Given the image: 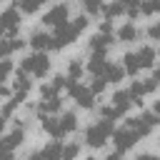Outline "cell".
<instances>
[{"label": "cell", "mask_w": 160, "mask_h": 160, "mask_svg": "<svg viewBox=\"0 0 160 160\" xmlns=\"http://www.w3.org/2000/svg\"><path fill=\"white\" fill-rule=\"evenodd\" d=\"M102 15H105V20H115V18H120V15H125V2H120V0H115V2H108V5H102Z\"/></svg>", "instance_id": "cell-22"}, {"label": "cell", "mask_w": 160, "mask_h": 160, "mask_svg": "<svg viewBox=\"0 0 160 160\" xmlns=\"http://www.w3.org/2000/svg\"><path fill=\"white\" fill-rule=\"evenodd\" d=\"M105 65H108V52H92L90 60H88V70H90L92 78H100Z\"/></svg>", "instance_id": "cell-13"}, {"label": "cell", "mask_w": 160, "mask_h": 160, "mask_svg": "<svg viewBox=\"0 0 160 160\" xmlns=\"http://www.w3.org/2000/svg\"><path fill=\"white\" fill-rule=\"evenodd\" d=\"M12 75V60H0V82Z\"/></svg>", "instance_id": "cell-30"}, {"label": "cell", "mask_w": 160, "mask_h": 160, "mask_svg": "<svg viewBox=\"0 0 160 160\" xmlns=\"http://www.w3.org/2000/svg\"><path fill=\"white\" fill-rule=\"evenodd\" d=\"M120 68H122V72H125V75H138V72H140L138 55H135V52H125V55H122V65H120Z\"/></svg>", "instance_id": "cell-23"}, {"label": "cell", "mask_w": 160, "mask_h": 160, "mask_svg": "<svg viewBox=\"0 0 160 160\" xmlns=\"http://www.w3.org/2000/svg\"><path fill=\"white\" fill-rule=\"evenodd\" d=\"M22 45H25V40H20V38H0V60H8Z\"/></svg>", "instance_id": "cell-14"}, {"label": "cell", "mask_w": 160, "mask_h": 160, "mask_svg": "<svg viewBox=\"0 0 160 160\" xmlns=\"http://www.w3.org/2000/svg\"><path fill=\"white\" fill-rule=\"evenodd\" d=\"M68 20H70V5H65V2H55L52 8H48L42 12V22L50 28H60Z\"/></svg>", "instance_id": "cell-5"}, {"label": "cell", "mask_w": 160, "mask_h": 160, "mask_svg": "<svg viewBox=\"0 0 160 160\" xmlns=\"http://www.w3.org/2000/svg\"><path fill=\"white\" fill-rule=\"evenodd\" d=\"M148 35H150V40H158V38H160V22H152V25L148 28Z\"/></svg>", "instance_id": "cell-33"}, {"label": "cell", "mask_w": 160, "mask_h": 160, "mask_svg": "<svg viewBox=\"0 0 160 160\" xmlns=\"http://www.w3.org/2000/svg\"><path fill=\"white\" fill-rule=\"evenodd\" d=\"M110 105H112L120 115H125V112L130 110V105H132V102H130L128 90H115V92H112V98H110Z\"/></svg>", "instance_id": "cell-16"}, {"label": "cell", "mask_w": 160, "mask_h": 160, "mask_svg": "<svg viewBox=\"0 0 160 160\" xmlns=\"http://www.w3.org/2000/svg\"><path fill=\"white\" fill-rule=\"evenodd\" d=\"M78 155H80V145H78V142L62 145V160H75Z\"/></svg>", "instance_id": "cell-27"}, {"label": "cell", "mask_w": 160, "mask_h": 160, "mask_svg": "<svg viewBox=\"0 0 160 160\" xmlns=\"http://www.w3.org/2000/svg\"><path fill=\"white\" fill-rule=\"evenodd\" d=\"M18 12H38L42 8V0H20V2H12Z\"/></svg>", "instance_id": "cell-25"}, {"label": "cell", "mask_w": 160, "mask_h": 160, "mask_svg": "<svg viewBox=\"0 0 160 160\" xmlns=\"http://www.w3.org/2000/svg\"><path fill=\"white\" fill-rule=\"evenodd\" d=\"M82 10H85L82 15H88V18H90V15H100V12H102V2H100V0H85V2H82Z\"/></svg>", "instance_id": "cell-26"}, {"label": "cell", "mask_w": 160, "mask_h": 160, "mask_svg": "<svg viewBox=\"0 0 160 160\" xmlns=\"http://www.w3.org/2000/svg\"><path fill=\"white\" fill-rule=\"evenodd\" d=\"M20 72L32 75V78H45V75L50 72V58H48L45 52H32V55L22 58Z\"/></svg>", "instance_id": "cell-1"}, {"label": "cell", "mask_w": 160, "mask_h": 160, "mask_svg": "<svg viewBox=\"0 0 160 160\" xmlns=\"http://www.w3.org/2000/svg\"><path fill=\"white\" fill-rule=\"evenodd\" d=\"M60 105H62V98L55 95V98H45V100H40V102L35 105V110H38L40 115H55V112L60 110Z\"/></svg>", "instance_id": "cell-17"}, {"label": "cell", "mask_w": 160, "mask_h": 160, "mask_svg": "<svg viewBox=\"0 0 160 160\" xmlns=\"http://www.w3.org/2000/svg\"><path fill=\"white\" fill-rule=\"evenodd\" d=\"M135 160H158V155H152V152H140Z\"/></svg>", "instance_id": "cell-34"}, {"label": "cell", "mask_w": 160, "mask_h": 160, "mask_svg": "<svg viewBox=\"0 0 160 160\" xmlns=\"http://www.w3.org/2000/svg\"><path fill=\"white\" fill-rule=\"evenodd\" d=\"M88 22H90V18H88V15H82V12H80L78 18H72V20H70V25H72L78 32H82V30L88 28Z\"/></svg>", "instance_id": "cell-28"}, {"label": "cell", "mask_w": 160, "mask_h": 160, "mask_svg": "<svg viewBox=\"0 0 160 160\" xmlns=\"http://www.w3.org/2000/svg\"><path fill=\"white\" fill-rule=\"evenodd\" d=\"M115 42V35H102V32H95L90 38V50L92 52H108V48Z\"/></svg>", "instance_id": "cell-15"}, {"label": "cell", "mask_w": 160, "mask_h": 160, "mask_svg": "<svg viewBox=\"0 0 160 160\" xmlns=\"http://www.w3.org/2000/svg\"><path fill=\"white\" fill-rule=\"evenodd\" d=\"M78 35H80V32H78V30L70 25V20H68L65 25L55 28V32L50 35V38H52V48H55V50H60V48H68V45H72V42L78 40Z\"/></svg>", "instance_id": "cell-6"}, {"label": "cell", "mask_w": 160, "mask_h": 160, "mask_svg": "<svg viewBox=\"0 0 160 160\" xmlns=\"http://www.w3.org/2000/svg\"><path fill=\"white\" fill-rule=\"evenodd\" d=\"M85 160H95V158H92V155H90V158H85Z\"/></svg>", "instance_id": "cell-39"}, {"label": "cell", "mask_w": 160, "mask_h": 160, "mask_svg": "<svg viewBox=\"0 0 160 160\" xmlns=\"http://www.w3.org/2000/svg\"><path fill=\"white\" fill-rule=\"evenodd\" d=\"M2 128H5V118L0 115V132H2Z\"/></svg>", "instance_id": "cell-38"}, {"label": "cell", "mask_w": 160, "mask_h": 160, "mask_svg": "<svg viewBox=\"0 0 160 160\" xmlns=\"http://www.w3.org/2000/svg\"><path fill=\"white\" fill-rule=\"evenodd\" d=\"M135 55H138L140 70H142V68H152V70H155V60H158V52H155V48H152V45H142L140 50H135Z\"/></svg>", "instance_id": "cell-12"}, {"label": "cell", "mask_w": 160, "mask_h": 160, "mask_svg": "<svg viewBox=\"0 0 160 160\" xmlns=\"http://www.w3.org/2000/svg\"><path fill=\"white\" fill-rule=\"evenodd\" d=\"M55 95H60L50 82H45V85H40V100H45V98H55Z\"/></svg>", "instance_id": "cell-31"}, {"label": "cell", "mask_w": 160, "mask_h": 160, "mask_svg": "<svg viewBox=\"0 0 160 160\" xmlns=\"http://www.w3.org/2000/svg\"><path fill=\"white\" fill-rule=\"evenodd\" d=\"M155 125H158V115H155L152 110H145V112H140L138 118H128V120H125V128L135 130V132H138V138L150 135Z\"/></svg>", "instance_id": "cell-3"}, {"label": "cell", "mask_w": 160, "mask_h": 160, "mask_svg": "<svg viewBox=\"0 0 160 160\" xmlns=\"http://www.w3.org/2000/svg\"><path fill=\"white\" fill-rule=\"evenodd\" d=\"M105 160H122V155H120V152H118V150H115V152H110V155H108V158H105Z\"/></svg>", "instance_id": "cell-35"}, {"label": "cell", "mask_w": 160, "mask_h": 160, "mask_svg": "<svg viewBox=\"0 0 160 160\" xmlns=\"http://www.w3.org/2000/svg\"><path fill=\"white\" fill-rule=\"evenodd\" d=\"M30 88H32L30 75H25V72L18 70V72H15V80H12V90H15V95H28Z\"/></svg>", "instance_id": "cell-19"}, {"label": "cell", "mask_w": 160, "mask_h": 160, "mask_svg": "<svg viewBox=\"0 0 160 160\" xmlns=\"http://www.w3.org/2000/svg\"><path fill=\"white\" fill-rule=\"evenodd\" d=\"M40 158H42V160H62V142H60V140L48 142V145L40 150Z\"/></svg>", "instance_id": "cell-20"}, {"label": "cell", "mask_w": 160, "mask_h": 160, "mask_svg": "<svg viewBox=\"0 0 160 160\" xmlns=\"http://www.w3.org/2000/svg\"><path fill=\"white\" fill-rule=\"evenodd\" d=\"M40 128L52 138V140H60V138H65L62 135V130H60V122H58V118L55 115H40Z\"/></svg>", "instance_id": "cell-11"}, {"label": "cell", "mask_w": 160, "mask_h": 160, "mask_svg": "<svg viewBox=\"0 0 160 160\" xmlns=\"http://www.w3.org/2000/svg\"><path fill=\"white\" fill-rule=\"evenodd\" d=\"M82 72H85V68H82V62H80V58H72L70 62H68V80L70 82H80V78H82Z\"/></svg>", "instance_id": "cell-24"}, {"label": "cell", "mask_w": 160, "mask_h": 160, "mask_svg": "<svg viewBox=\"0 0 160 160\" xmlns=\"http://www.w3.org/2000/svg\"><path fill=\"white\" fill-rule=\"evenodd\" d=\"M32 48H35V52H45L48 48H52V38H50V32H45V30H40V28H35L32 32H30V40H28Z\"/></svg>", "instance_id": "cell-9"}, {"label": "cell", "mask_w": 160, "mask_h": 160, "mask_svg": "<svg viewBox=\"0 0 160 160\" xmlns=\"http://www.w3.org/2000/svg\"><path fill=\"white\" fill-rule=\"evenodd\" d=\"M140 12H145V15H155V12H158V2H140Z\"/></svg>", "instance_id": "cell-32"}, {"label": "cell", "mask_w": 160, "mask_h": 160, "mask_svg": "<svg viewBox=\"0 0 160 160\" xmlns=\"http://www.w3.org/2000/svg\"><path fill=\"white\" fill-rule=\"evenodd\" d=\"M68 92H70V98L80 105V108H92L95 105V95L88 90V85H80V82H70L68 80Z\"/></svg>", "instance_id": "cell-8"}, {"label": "cell", "mask_w": 160, "mask_h": 160, "mask_svg": "<svg viewBox=\"0 0 160 160\" xmlns=\"http://www.w3.org/2000/svg\"><path fill=\"white\" fill-rule=\"evenodd\" d=\"M25 160H42V158H40V150H35V152H30V155H28Z\"/></svg>", "instance_id": "cell-36"}, {"label": "cell", "mask_w": 160, "mask_h": 160, "mask_svg": "<svg viewBox=\"0 0 160 160\" xmlns=\"http://www.w3.org/2000/svg\"><path fill=\"white\" fill-rule=\"evenodd\" d=\"M18 28H20V12L15 10V5H10L0 12V38H18Z\"/></svg>", "instance_id": "cell-4"}, {"label": "cell", "mask_w": 160, "mask_h": 160, "mask_svg": "<svg viewBox=\"0 0 160 160\" xmlns=\"http://www.w3.org/2000/svg\"><path fill=\"white\" fill-rule=\"evenodd\" d=\"M58 122H60L62 135H70V132L78 130V115H75V112H62V115L58 118Z\"/></svg>", "instance_id": "cell-21"}, {"label": "cell", "mask_w": 160, "mask_h": 160, "mask_svg": "<svg viewBox=\"0 0 160 160\" xmlns=\"http://www.w3.org/2000/svg\"><path fill=\"white\" fill-rule=\"evenodd\" d=\"M115 38H118L120 42H135V40L140 38V28H138L135 22H122V25L115 30Z\"/></svg>", "instance_id": "cell-10"}, {"label": "cell", "mask_w": 160, "mask_h": 160, "mask_svg": "<svg viewBox=\"0 0 160 160\" xmlns=\"http://www.w3.org/2000/svg\"><path fill=\"white\" fill-rule=\"evenodd\" d=\"M112 130H115L112 122H108V120H98V122L88 125V130H85V142H88L90 148H102V145L108 142V138L112 135Z\"/></svg>", "instance_id": "cell-2"}, {"label": "cell", "mask_w": 160, "mask_h": 160, "mask_svg": "<svg viewBox=\"0 0 160 160\" xmlns=\"http://www.w3.org/2000/svg\"><path fill=\"white\" fill-rule=\"evenodd\" d=\"M8 95H10V90H8V88L0 82V98H8Z\"/></svg>", "instance_id": "cell-37"}, {"label": "cell", "mask_w": 160, "mask_h": 160, "mask_svg": "<svg viewBox=\"0 0 160 160\" xmlns=\"http://www.w3.org/2000/svg\"><path fill=\"white\" fill-rule=\"evenodd\" d=\"M100 78H102L105 85H108V82H120V80L125 78V72H122V68H120L118 62H110V60H108V65H105V70H102Z\"/></svg>", "instance_id": "cell-18"}, {"label": "cell", "mask_w": 160, "mask_h": 160, "mask_svg": "<svg viewBox=\"0 0 160 160\" xmlns=\"http://www.w3.org/2000/svg\"><path fill=\"white\" fill-rule=\"evenodd\" d=\"M88 90H90L92 95H102V90H105V80H102V78H92L90 85H88Z\"/></svg>", "instance_id": "cell-29"}, {"label": "cell", "mask_w": 160, "mask_h": 160, "mask_svg": "<svg viewBox=\"0 0 160 160\" xmlns=\"http://www.w3.org/2000/svg\"><path fill=\"white\" fill-rule=\"evenodd\" d=\"M110 138H112V142H115V148H118V152H120V155H122L125 150H130V148L140 140V138H138V132H135V130H130V128H125V125H122V128H115Z\"/></svg>", "instance_id": "cell-7"}]
</instances>
